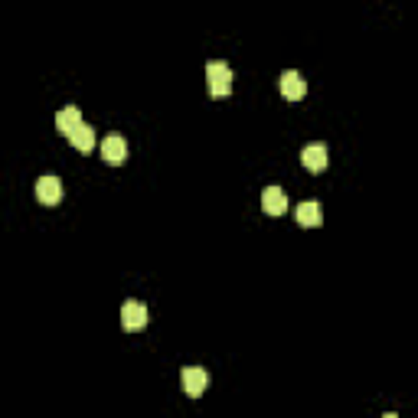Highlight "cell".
I'll list each match as a JSON object with an SVG mask.
<instances>
[{"label": "cell", "mask_w": 418, "mask_h": 418, "mask_svg": "<svg viewBox=\"0 0 418 418\" xmlns=\"http://www.w3.org/2000/svg\"><path fill=\"white\" fill-rule=\"evenodd\" d=\"M206 82H209V95L213 98H226L232 92V69L226 62H209L206 66Z\"/></svg>", "instance_id": "cell-1"}, {"label": "cell", "mask_w": 418, "mask_h": 418, "mask_svg": "<svg viewBox=\"0 0 418 418\" xmlns=\"http://www.w3.org/2000/svg\"><path fill=\"white\" fill-rule=\"evenodd\" d=\"M180 383H183V393H187L190 399H199V395L206 393V385H209V373H206L203 366H187L180 373Z\"/></svg>", "instance_id": "cell-2"}, {"label": "cell", "mask_w": 418, "mask_h": 418, "mask_svg": "<svg viewBox=\"0 0 418 418\" xmlns=\"http://www.w3.org/2000/svg\"><path fill=\"white\" fill-rule=\"evenodd\" d=\"M147 324V308L141 304V301H124L121 304V327L124 330H141V327Z\"/></svg>", "instance_id": "cell-3"}, {"label": "cell", "mask_w": 418, "mask_h": 418, "mask_svg": "<svg viewBox=\"0 0 418 418\" xmlns=\"http://www.w3.org/2000/svg\"><path fill=\"white\" fill-rule=\"evenodd\" d=\"M278 88H281V95L288 98V102H301L304 95H308V86H304V79H301V72H281V82H278Z\"/></svg>", "instance_id": "cell-4"}, {"label": "cell", "mask_w": 418, "mask_h": 418, "mask_svg": "<svg viewBox=\"0 0 418 418\" xmlns=\"http://www.w3.org/2000/svg\"><path fill=\"white\" fill-rule=\"evenodd\" d=\"M36 199L43 206H56L62 199V183L56 177H40L36 180Z\"/></svg>", "instance_id": "cell-5"}, {"label": "cell", "mask_w": 418, "mask_h": 418, "mask_svg": "<svg viewBox=\"0 0 418 418\" xmlns=\"http://www.w3.org/2000/svg\"><path fill=\"white\" fill-rule=\"evenodd\" d=\"M102 157L105 163H111V167H118V163H124V157H128V144H124V137L111 134L102 141Z\"/></svg>", "instance_id": "cell-6"}, {"label": "cell", "mask_w": 418, "mask_h": 418, "mask_svg": "<svg viewBox=\"0 0 418 418\" xmlns=\"http://www.w3.org/2000/svg\"><path fill=\"white\" fill-rule=\"evenodd\" d=\"M262 209H265L268 216L288 213V197H284V190H281V187H265V193H262Z\"/></svg>", "instance_id": "cell-7"}, {"label": "cell", "mask_w": 418, "mask_h": 418, "mask_svg": "<svg viewBox=\"0 0 418 418\" xmlns=\"http://www.w3.org/2000/svg\"><path fill=\"white\" fill-rule=\"evenodd\" d=\"M301 163H304L310 173H320L327 167V147L324 144H308L304 151H301Z\"/></svg>", "instance_id": "cell-8"}, {"label": "cell", "mask_w": 418, "mask_h": 418, "mask_svg": "<svg viewBox=\"0 0 418 418\" xmlns=\"http://www.w3.org/2000/svg\"><path fill=\"white\" fill-rule=\"evenodd\" d=\"M294 216H298V222L304 226V229H317V226L324 222V213H320V203H301L298 209H294Z\"/></svg>", "instance_id": "cell-9"}, {"label": "cell", "mask_w": 418, "mask_h": 418, "mask_svg": "<svg viewBox=\"0 0 418 418\" xmlns=\"http://www.w3.org/2000/svg\"><path fill=\"white\" fill-rule=\"evenodd\" d=\"M82 124V111H79V105H69V108H62L59 115H56V128L62 131V134H72V131Z\"/></svg>", "instance_id": "cell-10"}, {"label": "cell", "mask_w": 418, "mask_h": 418, "mask_svg": "<svg viewBox=\"0 0 418 418\" xmlns=\"http://www.w3.org/2000/svg\"><path fill=\"white\" fill-rule=\"evenodd\" d=\"M69 141H72V147H76V151H82V154H88V151H92V147H95V131L88 128L86 121H82V124H79V128L72 131V134H69Z\"/></svg>", "instance_id": "cell-11"}]
</instances>
